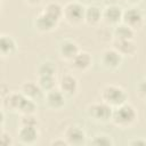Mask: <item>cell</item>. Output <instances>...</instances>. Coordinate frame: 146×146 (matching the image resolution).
I'll use <instances>...</instances> for the list:
<instances>
[{"label":"cell","mask_w":146,"mask_h":146,"mask_svg":"<svg viewBox=\"0 0 146 146\" xmlns=\"http://www.w3.org/2000/svg\"><path fill=\"white\" fill-rule=\"evenodd\" d=\"M44 103L48 108L52 111H59L66 104V96L59 89L55 88L44 94Z\"/></svg>","instance_id":"14"},{"label":"cell","mask_w":146,"mask_h":146,"mask_svg":"<svg viewBox=\"0 0 146 146\" xmlns=\"http://www.w3.org/2000/svg\"><path fill=\"white\" fill-rule=\"evenodd\" d=\"M40 132L34 125H19L17 130V138L22 145H33L38 141Z\"/></svg>","instance_id":"12"},{"label":"cell","mask_w":146,"mask_h":146,"mask_svg":"<svg viewBox=\"0 0 146 146\" xmlns=\"http://www.w3.org/2000/svg\"><path fill=\"white\" fill-rule=\"evenodd\" d=\"M112 48H114L123 58H132L137 55L138 46L133 39L130 40H113Z\"/></svg>","instance_id":"10"},{"label":"cell","mask_w":146,"mask_h":146,"mask_svg":"<svg viewBox=\"0 0 146 146\" xmlns=\"http://www.w3.org/2000/svg\"><path fill=\"white\" fill-rule=\"evenodd\" d=\"M63 137L65 138L67 144L71 145V146H81V145H84L87 143V133H86V131L81 127H79L76 124L68 125L64 130Z\"/></svg>","instance_id":"8"},{"label":"cell","mask_w":146,"mask_h":146,"mask_svg":"<svg viewBox=\"0 0 146 146\" xmlns=\"http://www.w3.org/2000/svg\"><path fill=\"white\" fill-rule=\"evenodd\" d=\"M57 67L55 63L51 60H44L40 63L36 67V76H44V75H56Z\"/></svg>","instance_id":"22"},{"label":"cell","mask_w":146,"mask_h":146,"mask_svg":"<svg viewBox=\"0 0 146 146\" xmlns=\"http://www.w3.org/2000/svg\"><path fill=\"white\" fill-rule=\"evenodd\" d=\"M86 113L87 116L96 123H107L108 121H111L113 107H111L103 100L92 102L87 105Z\"/></svg>","instance_id":"3"},{"label":"cell","mask_w":146,"mask_h":146,"mask_svg":"<svg viewBox=\"0 0 146 146\" xmlns=\"http://www.w3.org/2000/svg\"><path fill=\"white\" fill-rule=\"evenodd\" d=\"M103 21V9L97 5L86 6L84 11V23L89 26H97Z\"/></svg>","instance_id":"19"},{"label":"cell","mask_w":146,"mask_h":146,"mask_svg":"<svg viewBox=\"0 0 146 146\" xmlns=\"http://www.w3.org/2000/svg\"><path fill=\"white\" fill-rule=\"evenodd\" d=\"M41 11L43 14H46L47 16H49L50 18H52V19H55L56 22L59 23L63 19L64 6H62L57 1H50V2L46 3V6L43 7V9Z\"/></svg>","instance_id":"20"},{"label":"cell","mask_w":146,"mask_h":146,"mask_svg":"<svg viewBox=\"0 0 146 146\" xmlns=\"http://www.w3.org/2000/svg\"><path fill=\"white\" fill-rule=\"evenodd\" d=\"M24 2H25L26 5H29V6L34 7V6H39V5L42 2V0H24Z\"/></svg>","instance_id":"32"},{"label":"cell","mask_w":146,"mask_h":146,"mask_svg":"<svg viewBox=\"0 0 146 146\" xmlns=\"http://www.w3.org/2000/svg\"><path fill=\"white\" fill-rule=\"evenodd\" d=\"M128 145H131V146H146V138H144V137L133 138V139L128 141Z\"/></svg>","instance_id":"29"},{"label":"cell","mask_w":146,"mask_h":146,"mask_svg":"<svg viewBox=\"0 0 146 146\" xmlns=\"http://www.w3.org/2000/svg\"><path fill=\"white\" fill-rule=\"evenodd\" d=\"M58 22H56L55 19L50 18L49 16H47L46 14H43L42 11L40 14H38L34 17L33 21V26L34 29L40 32V33H49L55 31L58 27Z\"/></svg>","instance_id":"15"},{"label":"cell","mask_w":146,"mask_h":146,"mask_svg":"<svg viewBox=\"0 0 146 146\" xmlns=\"http://www.w3.org/2000/svg\"><path fill=\"white\" fill-rule=\"evenodd\" d=\"M99 96H100V100L108 104L113 108L128 102V94H127L125 89L123 87H121L119 84H114V83L105 84L100 89Z\"/></svg>","instance_id":"2"},{"label":"cell","mask_w":146,"mask_h":146,"mask_svg":"<svg viewBox=\"0 0 146 146\" xmlns=\"http://www.w3.org/2000/svg\"><path fill=\"white\" fill-rule=\"evenodd\" d=\"M50 145L51 146H68V144L64 137H57V138L52 139L50 141Z\"/></svg>","instance_id":"30"},{"label":"cell","mask_w":146,"mask_h":146,"mask_svg":"<svg viewBox=\"0 0 146 146\" xmlns=\"http://www.w3.org/2000/svg\"><path fill=\"white\" fill-rule=\"evenodd\" d=\"M136 92H137V95L140 98H143V99L146 98V78L143 79V80H140L138 82V84H137V91Z\"/></svg>","instance_id":"28"},{"label":"cell","mask_w":146,"mask_h":146,"mask_svg":"<svg viewBox=\"0 0 146 146\" xmlns=\"http://www.w3.org/2000/svg\"><path fill=\"white\" fill-rule=\"evenodd\" d=\"M117 1H119V0H102L103 5H104L105 7H107V6H113V5H117Z\"/></svg>","instance_id":"33"},{"label":"cell","mask_w":146,"mask_h":146,"mask_svg":"<svg viewBox=\"0 0 146 146\" xmlns=\"http://www.w3.org/2000/svg\"><path fill=\"white\" fill-rule=\"evenodd\" d=\"M89 144L96 145V146H113L114 145V140L112 139V137L110 135L100 132V133L95 135L90 139Z\"/></svg>","instance_id":"25"},{"label":"cell","mask_w":146,"mask_h":146,"mask_svg":"<svg viewBox=\"0 0 146 146\" xmlns=\"http://www.w3.org/2000/svg\"><path fill=\"white\" fill-rule=\"evenodd\" d=\"M19 91L29 99H32L34 102L44 100V91L41 89V87L38 84V82L33 81H25L21 84Z\"/></svg>","instance_id":"13"},{"label":"cell","mask_w":146,"mask_h":146,"mask_svg":"<svg viewBox=\"0 0 146 146\" xmlns=\"http://www.w3.org/2000/svg\"><path fill=\"white\" fill-rule=\"evenodd\" d=\"M135 34L136 31L130 26L125 25L124 23H120L115 25L112 32L113 40H130L135 38Z\"/></svg>","instance_id":"21"},{"label":"cell","mask_w":146,"mask_h":146,"mask_svg":"<svg viewBox=\"0 0 146 146\" xmlns=\"http://www.w3.org/2000/svg\"><path fill=\"white\" fill-rule=\"evenodd\" d=\"M70 68L76 73H86L92 67V56L86 50H80L78 55L68 63Z\"/></svg>","instance_id":"7"},{"label":"cell","mask_w":146,"mask_h":146,"mask_svg":"<svg viewBox=\"0 0 146 146\" xmlns=\"http://www.w3.org/2000/svg\"><path fill=\"white\" fill-rule=\"evenodd\" d=\"M80 51L79 44L73 39H63L58 44V56L62 60L70 63Z\"/></svg>","instance_id":"9"},{"label":"cell","mask_w":146,"mask_h":146,"mask_svg":"<svg viewBox=\"0 0 146 146\" xmlns=\"http://www.w3.org/2000/svg\"><path fill=\"white\" fill-rule=\"evenodd\" d=\"M36 82H38V84L41 87V89H42L44 92L55 89V88H56V84H58V83H57V80H56V75L38 76Z\"/></svg>","instance_id":"23"},{"label":"cell","mask_w":146,"mask_h":146,"mask_svg":"<svg viewBox=\"0 0 146 146\" xmlns=\"http://www.w3.org/2000/svg\"><path fill=\"white\" fill-rule=\"evenodd\" d=\"M144 105H145V106H146V98H145V99H144Z\"/></svg>","instance_id":"35"},{"label":"cell","mask_w":146,"mask_h":146,"mask_svg":"<svg viewBox=\"0 0 146 146\" xmlns=\"http://www.w3.org/2000/svg\"><path fill=\"white\" fill-rule=\"evenodd\" d=\"M18 124L19 125H34V127H38L39 120H38V116L35 114H23V115L19 116Z\"/></svg>","instance_id":"26"},{"label":"cell","mask_w":146,"mask_h":146,"mask_svg":"<svg viewBox=\"0 0 146 146\" xmlns=\"http://www.w3.org/2000/svg\"><path fill=\"white\" fill-rule=\"evenodd\" d=\"M123 8L119 5L107 6L103 8V22H105L108 25L115 26L120 23H122V16H123Z\"/></svg>","instance_id":"16"},{"label":"cell","mask_w":146,"mask_h":146,"mask_svg":"<svg viewBox=\"0 0 146 146\" xmlns=\"http://www.w3.org/2000/svg\"><path fill=\"white\" fill-rule=\"evenodd\" d=\"M75 1H78V2L82 3L83 6H88V5H91V2H92V0H75Z\"/></svg>","instance_id":"34"},{"label":"cell","mask_w":146,"mask_h":146,"mask_svg":"<svg viewBox=\"0 0 146 146\" xmlns=\"http://www.w3.org/2000/svg\"><path fill=\"white\" fill-rule=\"evenodd\" d=\"M127 5H129L130 7H137L139 3L143 2V0H123Z\"/></svg>","instance_id":"31"},{"label":"cell","mask_w":146,"mask_h":146,"mask_svg":"<svg viewBox=\"0 0 146 146\" xmlns=\"http://www.w3.org/2000/svg\"><path fill=\"white\" fill-rule=\"evenodd\" d=\"M145 22H146L145 14L138 7H129L128 9L123 10L122 23L130 26L135 31L140 30L145 25Z\"/></svg>","instance_id":"6"},{"label":"cell","mask_w":146,"mask_h":146,"mask_svg":"<svg viewBox=\"0 0 146 146\" xmlns=\"http://www.w3.org/2000/svg\"><path fill=\"white\" fill-rule=\"evenodd\" d=\"M0 143L5 146H11L14 144L13 137L9 135V132H7L5 129H1V133H0Z\"/></svg>","instance_id":"27"},{"label":"cell","mask_w":146,"mask_h":146,"mask_svg":"<svg viewBox=\"0 0 146 146\" xmlns=\"http://www.w3.org/2000/svg\"><path fill=\"white\" fill-rule=\"evenodd\" d=\"M1 1H3V0H1Z\"/></svg>","instance_id":"37"},{"label":"cell","mask_w":146,"mask_h":146,"mask_svg":"<svg viewBox=\"0 0 146 146\" xmlns=\"http://www.w3.org/2000/svg\"><path fill=\"white\" fill-rule=\"evenodd\" d=\"M84 11L86 6L73 0L64 5L63 19L71 26H78L84 23Z\"/></svg>","instance_id":"4"},{"label":"cell","mask_w":146,"mask_h":146,"mask_svg":"<svg viewBox=\"0 0 146 146\" xmlns=\"http://www.w3.org/2000/svg\"><path fill=\"white\" fill-rule=\"evenodd\" d=\"M58 89L66 96L73 97L78 94L79 90V81L73 74H64L60 76L58 81Z\"/></svg>","instance_id":"11"},{"label":"cell","mask_w":146,"mask_h":146,"mask_svg":"<svg viewBox=\"0 0 146 146\" xmlns=\"http://www.w3.org/2000/svg\"><path fill=\"white\" fill-rule=\"evenodd\" d=\"M36 110H38L36 102H34L32 99H29V98H26L24 96V99L21 103L18 113L21 115H23V114H35L36 113Z\"/></svg>","instance_id":"24"},{"label":"cell","mask_w":146,"mask_h":146,"mask_svg":"<svg viewBox=\"0 0 146 146\" xmlns=\"http://www.w3.org/2000/svg\"><path fill=\"white\" fill-rule=\"evenodd\" d=\"M2 99V108L13 113H18L22 100L24 99V95L21 91H13L6 95Z\"/></svg>","instance_id":"17"},{"label":"cell","mask_w":146,"mask_h":146,"mask_svg":"<svg viewBox=\"0 0 146 146\" xmlns=\"http://www.w3.org/2000/svg\"><path fill=\"white\" fill-rule=\"evenodd\" d=\"M138 121V112L129 102L113 108L111 122L120 129H129Z\"/></svg>","instance_id":"1"},{"label":"cell","mask_w":146,"mask_h":146,"mask_svg":"<svg viewBox=\"0 0 146 146\" xmlns=\"http://www.w3.org/2000/svg\"><path fill=\"white\" fill-rule=\"evenodd\" d=\"M123 57L114 49L106 48L99 55V65L106 71H116L122 64Z\"/></svg>","instance_id":"5"},{"label":"cell","mask_w":146,"mask_h":146,"mask_svg":"<svg viewBox=\"0 0 146 146\" xmlns=\"http://www.w3.org/2000/svg\"><path fill=\"white\" fill-rule=\"evenodd\" d=\"M18 50V46L16 40L9 35V34H5L2 33L0 35V54L1 57L6 58L9 56H13L17 52Z\"/></svg>","instance_id":"18"},{"label":"cell","mask_w":146,"mask_h":146,"mask_svg":"<svg viewBox=\"0 0 146 146\" xmlns=\"http://www.w3.org/2000/svg\"><path fill=\"white\" fill-rule=\"evenodd\" d=\"M145 75H146V68H145Z\"/></svg>","instance_id":"36"}]
</instances>
